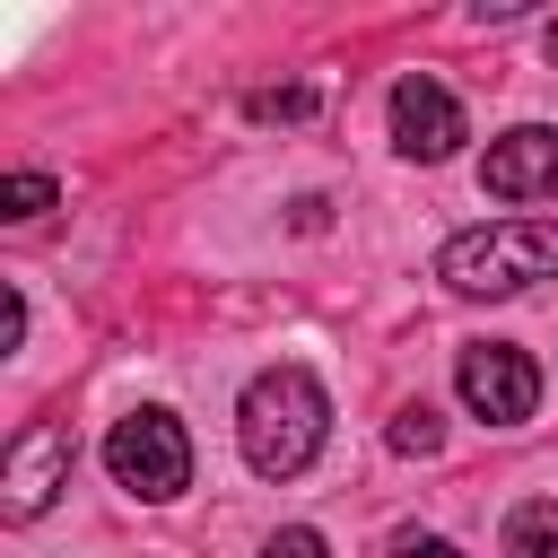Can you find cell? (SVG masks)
<instances>
[{
    "instance_id": "6da1fadb",
    "label": "cell",
    "mask_w": 558,
    "mask_h": 558,
    "mask_svg": "<svg viewBox=\"0 0 558 558\" xmlns=\"http://www.w3.org/2000/svg\"><path fill=\"white\" fill-rule=\"evenodd\" d=\"M323 436H331V401H323V384H314L305 366H262V375L244 384V401H235V445H244V462H253L262 480H296V471L323 453Z\"/></svg>"
},
{
    "instance_id": "7a4b0ae2",
    "label": "cell",
    "mask_w": 558,
    "mask_h": 558,
    "mask_svg": "<svg viewBox=\"0 0 558 558\" xmlns=\"http://www.w3.org/2000/svg\"><path fill=\"white\" fill-rule=\"evenodd\" d=\"M436 279L462 296H514L532 279H558V218H497L436 253Z\"/></svg>"
},
{
    "instance_id": "3957f363",
    "label": "cell",
    "mask_w": 558,
    "mask_h": 558,
    "mask_svg": "<svg viewBox=\"0 0 558 558\" xmlns=\"http://www.w3.org/2000/svg\"><path fill=\"white\" fill-rule=\"evenodd\" d=\"M105 471H113L131 497H148V506L183 497V488H192V445H183L174 410H131V418H113V436H105Z\"/></svg>"
},
{
    "instance_id": "277c9868",
    "label": "cell",
    "mask_w": 558,
    "mask_h": 558,
    "mask_svg": "<svg viewBox=\"0 0 558 558\" xmlns=\"http://www.w3.org/2000/svg\"><path fill=\"white\" fill-rule=\"evenodd\" d=\"M453 384H462L471 418H488V427H523V418L541 410V366H532L514 340H480V349H462Z\"/></svg>"
},
{
    "instance_id": "5b68a950",
    "label": "cell",
    "mask_w": 558,
    "mask_h": 558,
    "mask_svg": "<svg viewBox=\"0 0 558 558\" xmlns=\"http://www.w3.org/2000/svg\"><path fill=\"white\" fill-rule=\"evenodd\" d=\"M70 462H78V445H70V427L61 418H35V427H17L9 436V480H0V514L9 523H35L61 488H70Z\"/></svg>"
},
{
    "instance_id": "8992f818",
    "label": "cell",
    "mask_w": 558,
    "mask_h": 558,
    "mask_svg": "<svg viewBox=\"0 0 558 558\" xmlns=\"http://www.w3.org/2000/svg\"><path fill=\"white\" fill-rule=\"evenodd\" d=\"M392 140H401V157L436 166V157H453V148L471 140V122H462V105H453V87H445V78L410 70V78L392 87Z\"/></svg>"
},
{
    "instance_id": "52a82bcc",
    "label": "cell",
    "mask_w": 558,
    "mask_h": 558,
    "mask_svg": "<svg viewBox=\"0 0 558 558\" xmlns=\"http://www.w3.org/2000/svg\"><path fill=\"white\" fill-rule=\"evenodd\" d=\"M480 192H488V201H558V131H549V122H523V131L488 140Z\"/></svg>"
},
{
    "instance_id": "ba28073f",
    "label": "cell",
    "mask_w": 558,
    "mask_h": 558,
    "mask_svg": "<svg viewBox=\"0 0 558 558\" xmlns=\"http://www.w3.org/2000/svg\"><path fill=\"white\" fill-rule=\"evenodd\" d=\"M506 558H558V497H532L506 514Z\"/></svg>"
},
{
    "instance_id": "9c48e42d",
    "label": "cell",
    "mask_w": 558,
    "mask_h": 558,
    "mask_svg": "<svg viewBox=\"0 0 558 558\" xmlns=\"http://www.w3.org/2000/svg\"><path fill=\"white\" fill-rule=\"evenodd\" d=\"M445 445V418L427 410V401H410L401 418H392V453H436Z\"/></svg>"
},
{
    "instance_id": "30bf717a",
    "label": "cell",
    "mask_w": 558,
    "mask_h": 558,
    "mask_svg": "<svg viewBox=\"0 0 558 558\" xmlns=\"http://www.w3.org/2000/svg\"><path fill=\"white\" fill-rule=\"evenodd\" d=\"M52 209V174H9L0 183V218H44Z\"/></svg>"
},
{
    "instance_id": "8fae6325",
    "label": "cell",
    "mask_w": 558,
    "mask_h": 558,
    "mask_svg": "<svg viewBox=\"0 0 558 558\" xmlns=\"http://www.w3.org/2000/svg\"><path fill=\"white\" fill-rule=\"evenodd\" d=\"M262 558H331V541L314 532V523H288V532H270V549Z\"/></svg>"
},
{
    "instance_id": "7c38bea8",
    "label": "cell",
    "mask_w": 558,
    "mask_h": 558,
    "mask_svg": "<svg viewBox=\"0 0 558 558\" xmlns=\"http://www.w3.org/2000/svg\"><path fill=\"white\" fill-rule=\"evenodd\" d=\"M253 113L262 122H296V113H314V96L305 87H279V96H253Z\"/></svg>"
},
{
    "instance_id": "4fadbf2b",
    "label": "cell",
    "mask_w": 558,
    "mask_h": 558,
    "mask_svg": "<svg viewBox=\"0 0 558 558\" xmlns=\"http://www.w3.org/2000/svg\"><path fill=\"white\" fill-rule=\"evenodd\" d=\"M17 340H26V296H17V288H0V349L17 357Z\"/></svg>"
},
{
    "instance_id": "5bb4252c",
    "label": "cell",
    "mask_w": 558,
    "mask_h": 558,
    "mask_svg": "<svg viewBox=\"0 0 558 558\" xmlns=\"http://www.w3.org/2000/svg\"><path fill=\"white\" fill-rule=\"evenodd\" d=\"M401 558H462V549H453V541H418V532H410V541H401Z\"/></svg>"
}]
</instances>
